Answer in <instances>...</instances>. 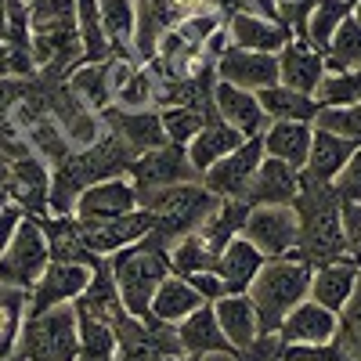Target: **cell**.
<instances>
[{
  "label": "cell",
  "mask_w": 361,
  "mask_h": 361,
  "mask_svg": "<svg viewBox=\"0 0 361 361\" xmlns=\"http://www.w3.org/2000/svg\"><path fill=\"white\" fill-rule=\"evenodd\" d=\"M361 279V267L350 260V257H340V260H329V264H318L314 275H311V289H307V300L322 304L325 311L340 314L343 304L350 300L354 286Z\"/></svg>",
  "instance_id": "23"
},
{
  "label": "cell",
  "mask_w": 361,
  "mask_h": 361,
  "mask_svg": "<svg viewBox=\"0 0 361 361\" xmlns=\"http://www.w3.org/2000/svg\"><path fill=\"white\" fill-rule=\"evenodd\" d=\"M29 51L44 80H66L83 66V40L76 25V0H37L29 4Z\"/></svg>",
  "instance_id": "1"
},
{
  "label": "cell",
  "mask_w": 361,
  "mask_h": 361,
  "mask_svg": "<svg viewBox=\"0 0 361 361\" xmlns=\"http://www.w3.org/2000/svg\"><path fill=\"white\" fill-rule=\"evenodd\" d=\"M188 286L202 296V304H217L221 296H228V286H224V279L217 275L214 267H209V271H199V275H188Z\"/></svg>",
  "instance_id": "51"
},
{
  "label": "cell",
  "mask_w": 361,
  "mask_h": 361,
  "mask_svg": "<svg viewBox=\"0 0 361 361\" xmlns=\"http://www.w3.org/2000/svg\"><path fill=\"white\" fill-rule=\"evenodd\" d=\"M214 73H217V83H231V87H243L257 94V90L279 83V58L228 44L224 54L214 62Z\"/></svg>",
  "instance_id": "17"
},
{
  "label": "cell",
  "mask_w": 361,
  "mask_h": 361,
  "mask_svg": "<svg viewBox=\"0 0 361 361\" xmlns=\"http://www.w3.org/2000/svg\"><path fill=\"white\" fill-rule=\"evenodd\" d=\"M322 58H325V73L361 69V25L354 22V15L333 33V40L322 51Z\"/></svg>",
  "instance_id": "40"
},
{
  "label": "cell",
  "mask_w": 361,
  "mask_h": 361,
  "mask_svg": "<svg viewBox=\"0 0 361 361\" xmlns=\"http://www.w3.org/2000/svg\"><path fill=\"white\" fill-rule=\"evenodd\" d=\"M214 109H217V116L224 119V123L235 127L243 137H260L271 127V119L264 116L257 94L253 90H243V87L217 83L214 87Z\"/></svg>",
  "instance_id": "22"
},
{
  "label": "cell",
  "mask_w": 361,
  "mask_h": 361,
  "mask_svg": "<svg viewBox=\"0 0 361 361\" xmlns=\"http://www.w3.org/2000/svg\"><path fill=\"white\" fill-rule=\"evenodd\" d=\"M318 109H350L361 105V69L347 73H325L318 90H314Z\"/></svg>",
  "instance_id": "41"
},
{
  "label": "cell",
  "mask_w": 361,
  "mask_h": 361,
  "mask_svg": "<svg viewBox=\"0 0 361 361\" xmlns=\"http://www.w3.org/2000/svg\"><path fill=\"white\" fill-rule=\"evenodd\" d=\"M137 4V29H134V58L152 62L159 40L185 18L188 11L177 0H134Z\"/></svg>",
  "instance_id": "20"
},
{
  "label": "cell",
  "mask_w": 361,
  "mask_h": 361,
  "mask_svg": "<svg viewBox=\"0 0 361 361\" xmlns=\"http://www.w3.org/2000/svg\"><path fill=\"white\" fill-rule=\"evenodd\" d=\"M18 141H22L37 159H44L51 170H54V166H62V163L73 156V145L66 141L62 130H58V123L51 119V112L37 116L33 123H25V127L18 130Z\"/></svg>",
  "instance_id": "34"
},
{
  "label": "cell",
  "mask_w": 361,
  "mask_h": 361,
  "mask_svg": "<svg viewBox=\"0 0 361 361\" xmlns=\"http://www.w3.org/2000/svg\"><path fill=\"white\" fill-rule=\"evenodd\" d=\"M347 18H350V8L343 4V0H318V8L311 11L307 29H304V44H311L322 54L329 47V40H333V33Z\"/></svg>",
  "instance_id": "43"
},
{
  "label": "cell",
  "mask_w": 361,
  "mask_h": 361,
  "mask_svg": "<svg viewBox=\"0 0 361 361\" xmlns=\"http://www.w3.org/2000/svg\"><path fill=\"white\" fill-rule=\"evenodd\" d=\"M177 4H180V8H185V11L192 15V11H199V8H202V0H177Z\"/></svg>",
  "instance_id": "53"
},
{
  "label": "cell",
  "mask_w": 361,
  "mask_h": 361,
  "mask_svg": "<svg viewBox=\"0 0 361 361\" xmlns=\"http://www.w3.org/2000/svg\"><path fill=\"white\" fill-rule=\"evenodd\" d=\"M296 221H300V246L296 257H304L311 267L347 257V238L340 224V195L333 185L300 177V195L293 202Z\"/></svg>",
  "instance_id": "2"
},
{
  "label": "cell",
  "mask_w": 361,
  "mask_h": 361,
  "mask_svg": "<svg viewBox=\"0 0 361 361\" xmlns=\"http://www.w3.org/2000/svg\"><path fill=\"white\" fill-rule=\"evenodd\" d=\"M29 314V293L0 286V361H11L18 354V336Z\"/></svg>",
  "instance_id": "39"
},
{
  "label": "cell",
  "mask_w": 361,
  "mask_h": 361,
  "mask_svg": "<svg viewBox=\"0 0 361 361\" xmlns=\"http://www.w3.org/2000/svg\"><path fill=\"white\" fill-rule=\"evenodd\" d=\"M340 354L347 361H361V279L350 293V300L343 304V311L336 314V340Z\"/></svg>",
  "instance_id": "44"
},
{
  "label": "cell",
  "mask_w": 361,
  "mask_h": 361,
  "mask_svg": "<svg viewBox=\"0 0 361 361\" xmlns=\"http://www.w3.org/2000/svg\"><path fill=\"white\" fill-rule=\"evenodd\" d=\"M246 214H250V206H246V202H238V199H221V206L206 217V224H202L195 235L202 238V246L217 257V253L231 243V238H238Z\"/></svg>",
  "instance_id": "38"
},
{
  "label": "cell",
  "mask_w": 361,
  "mask_h": 361,
  "mask_svg": "<svg viewBox=\"0 0 361 361\" xmlns=\"http://www.w3.org/2000/svg\"><path fill=\"white\" fill-rule=\"evenodd\" d=\"M275 58H279V83L289 87V90H300V94H311V98H314V90H318V83H322V76H325V58H322L311 44L296 40V37H293Z\"/></svg>",
  "instance_id": "24"
},
{
  "label": "cell",
  "mask_w": 361,
  "mask_h": 361,
  "mask_svg": "<svg viewBox=\"0 0 361 361\" xmlns=\"http://www.w3.org/2000/svg\"><path fill=\"white\" fill-rule=\"evenodd\" d=\"M260 267H264V257L246 243L243 235L231 238V243L217 253V260H214V271L224 279L228 293H246L250 282L257 279V271H260Z\"/></svg>",
  "instance_id": "32"
},
{
  "label": "cell",
  "mask_w": 361,
  "mask_h": 361,
  "mask_svg": "<svg viewBox=\"0 0 361 361\" xmlns=\"http://www.w3.org/2000/svg\"><path fill=\"white\" fill-rule=\"evenodd\" d=\"M347 257H350V260H354V264H357V267H361V243H357V246H354V250H350V253H347Z\"/></svg>",
  "instance_id": "54"
},
{
  "label": "cell",
  "mask_w": 361,
  "mask_h": 361,
  "mask_svg": "<svg viewBox=\"0 0 361 361\" xmlns=\"http://www.w3.org/2000/svg\"><path fill=\"white\" fill-rule=\"evenodd\" d=\"M333 192L340 195V202H361V145L354 148V156L347 159V166L336 173Z\"/></svg>",
  "instance_id": "50"
},
{
  "label": "cell",
  "mask_w": 361,
  "mask_h": 361,
  "mask_svg": "<svg viewBox=\"0 0 361 361\" xmlns=\"http://www.w3.org/2000/svg\"><path fill=\"white\" fill-rule=\"evenodd\" d=\"M311 275H314V267L296 253L279 257V260H264V267L257 271V279L246 289V296L257 307V318H260V333H279L282 318L300 300H307Z\"/></svg>",
  "instance_id": "4"
},
{
  "label": "cell",
  "mask_w": 361,
  "mask_h": 361,
  "mask_svg": "<svg viewBox=\"0 0 361 361\" xmlns=\"http://www.w3.org/2000/svg\"><path fill=\"white\" fill-rule=\"evenodd\" d=\"M137 206L148 209L156 217V228L148 231L152 238L170 250L177 238L185 235H195L206 217L221 206L217 195H209L202 188V180H185V185H170V188H156V192H141L137 195Z\"/></svg>",
  "instance_id": "5"
},
{
  "label": "cell",
  "mask_w": 361,
  "mask_h": 361,
  "mask_svg": "<svg viewBox=\"0 0 361 361\" xmlns=\"http://www.w3.org/2000/svg\"><path fill=\"white\" fill-rule=\"evenodd\" d=\"M0 206H15L25 217L51 214V166L33 152H0Z\"/></svg>",
  "instance_id": "7"
},
{
  "label": "cell",
  "mask_w": 361,
  "mask_h": 361,
  "mask_svg": "<svg viewBox=\"0 0 361 361\" xmlns=\"http://www.w3.org/2000/svg\"><path fill=\"white\" fill-rule=\"evenodd\" d=\"M214 314H217V325L221 333L228 336V343L235 350H246L257 336H260V318H257V307L246 293H228L214 304Z\"/></svg>",
  "instance_id": "29"
},
{
  "label": "cell",
  "mask_w": 361,
  "mask_h": 361,
  "mask_svg": "<svg viewBox=\"0 0 361 361\" xmlns=\"http://www.w3.org/2000/svg\"><path fill=\"white\" fill-rule=\"evenodd\" d=\"M311 137L314 127L311 123H271L260 141H264V156L267 159H279L293 170H304L307 152H311Z\"/></svg>",
  "instance_id": "30"
},
{
  "label": "cell",
  "mask_w": 361,
  "mask_h": 361,
  "mask_svg": "<svg viewBox=\"0 0 361 361\" xmlns=\"http://www.w3.org/2000/svg\"><path fill=\"white\" fill-rule=\"evenodd\" d=\"M156 228V217L148 209H130V214L116 217V221H105V224H80L83 231V246L90 257H116L119 250H130L137 246L141 238Z\"/></svg>",
  "instance_id": "15"
},
{
  "label": "cell",
  "mask_w": 361,
  "mask_h": 361,
  "mask_svg": "<svg viewBox=\"0 0 361 361\" xmlns=\"http://www.w3.org/2000/svg\"><path fill=\"white\" fill-rule=\"evenodd\" d=\"M47 264H51V246H47V235H44L40 221L22 217L4 257H0V286L29 293L37 286V279L47 271Z\"/></svg>",
  "instance_id": "8"
},
{
  "label": "cell",
  "mask_w": 361,
  "mask_h": 361,
  "mask_svg": "<svg viewBox=\"0 0 361 361\" xmlns=\"http://www.w3.org/2000/svg\"><path fill=\"white\" fill-rule=\"evenodd\" d=\"M112 282L119 293V304L130 318L148 322L152 318V296L159 289V282L170 275V250L159 243V238L145 235L137 246L119 250L116 257H105Z\"/></svg>",
  "instance_id": "3"
},
{
  "label": "cell",
  "mask_w": 361,
  "mask_h": 361,
  "mask_svg": "<svg viewBox=\"0 0 361 361\" xmlns=\"http://www.w3.org/2000/svg\"><path fill=\"white\" fill-rule=\"evenodd\" d=\"M343 4H347V8H350V11H354V8H357V4H361V0H343Z\"/></svg>",
  "instance_id": "56"
},
{
  "label": "cell",
  "mask_w": 361,
  "mask_h": 361,
  "mask_svg": "<svg viewBox=\"0 0 361 361\" xmlns=\"http://www.w3.org/2000/svg\"><path fill=\"white\" fill-rule=\"evenodd\" d=\"M102 33L109 40L112 58L134 62V29H137V4L134 0H98Z\"/></svg>",
  "instance_id": "31"
},
{
  "label": "cell",
  "mask_w": 361,
  "mask_h": 361,
  "mask_svg": "<svg viewBox=\"0 0 361 361\" xmlns=\"http://www.w3.org/2000/svg\"><path fill=\"white\" fill-rule=\"evenodd\" d=\"M279 340L286 347H322L336 340V314L325 311L314 300H300V304L282 318Z\"/></svg>",
  "instance_id": "19"
},
{
  "label": "cell",
  "mask_w": 361,
  "mask_h": 361,
  "mask_svg": "<svg viewBox=\"0 0 361 361\" xmlns=\"http://www.w3.org/2000/svg\"><path fill=\"white\" fill-rule=\"evenodd\" d=\"M350 15H354V22H357V25H361V4H357V8H354V11H350Z\"/></svg>",
  "instance_id": "55"
},
{
  "label": "cell",
  "mask_w": 361,
  "mask_h": 361,
  "mask_svg": "<svg viewBox=\"0 0 361 361\" xmlns=\"http://www.w3.org/2000/svg\"><path fill=\"white\" fill-rule=\"evenodd\" d=\"M185 361H202V357H195V354H185Z\"/></svg>",
  "instance_id": "57"
},
{
  "label": "cell",
  "mask_w": 361,
  "mask_h": 361,
  "mask_svg": "<svg viewBox=\"0 0 361 361\" xmlns=\"http://www.w3.org/2000/svg\"><path fill=\"white\" fill-rule=\"evenodd\" d=\"M246 243L264 257V260H279L296 253L300 246V221L293 206H250V214L243 221Z\"/></svg>",
  "instance_id": "9"
},
{
  "label": "cell",
  "mask_w": 361,
  "mask_h": 361,
  "mask_svg": "<svg viewBox=\"0 0 361 361\" xmlns=\"http://www.w3.org/2000/svg\"><path fill=\"white\" fill-rule=\"evenodd\" d=\"M44 235H47V246H51V260H73V264H98L102 257H90L83 246V231L76 224V217H37Z\"/></svg>",
  "instance_id": "36"
},
{
  "label": "cell",
  "mask_w": 361,
  "mask_h": 361,
  "mask_svg": "<svg viewBox=\"0 0 361 361\" xmlns=\"http://www.w3.org/2000/svg\"><path fill=\"white\" fill-rule=\"evenodd\" d=\"M173 333H177L180 350L195 354V357H206V354H231V350H235V347L228 343V336L221 333L217 314H214V304H202V307L192 311L185 322H177Z\"/></svg>",
  "instance_id": "26"
},
{
  "label": "cell",
  "mask_w": 361,
  "mask_h": 361,
  "mask_svg": "<svg viewBox=\"0 0 361 361\" xmlns=\"http://www.w3.org/2000/svg\"><path fill=\"white\" fill-rule=\"evenodd\" d=\"M76 325H80V361H119L116 329L105 318H98L87 307H76Z\"/></svg>",
  "instance_id": "37"
},
{
  "label": "cell",
  "mask_w": 361,
  "mask_h": 361,
  "mask_svg": "<svg viewBox=\"0 0 361 361\" xmlns=\"http://www.w3.org/2000/svg\"><path fill=\"white\" fill-rule=\"evenodd\" d=\"M354 141L333 134V130H318L314 127V137H311V152H307V163L300 170V177L307 180H318V185H333L336 173L347 166V159L354 156Z\"/></svg>",
  "instance_id": "27"
},
{
  "label": "cell",
  "mask_w": 361,
  "mask_h": 361,
  "mask_svg": "<svg viewBox=\"0 0 361 361\" xmlns=\"http://www.w3.org/2000/svg\"><path fill=\"white\" fill-rule=\"evenodd\" d=\"M127 180L141 195V192H156V188H170V185H185V180H199V173L188 159V148L166 141L163 148L134 156L127 166Z\"/></svg>",
  "instance_id": "11"
},
{
  "label": "cell",
  "mask_w": 361,
  "mask_h": 361,
  "mask_svg": "<svg viewBox=\"0 0 361 361\" xmlns=\"http://www.w3.org/2000/svg\"><path fill=\"white\" fill-rule=\"evenodd\" d=\"M156 90H159V73L152 66H137L127 83L116 90V109H127V112H141V109H156ZM159 112V109H156Z\"/></svg>",
  "instance_id": "42"
},
{
  "label": "cell",
  "mask_w": 361,
  "mask_h": 361,
  "mask_svg": "<svg viewBox=\"0 0 361 361\" xmlns=\"http://www.w3.org/2000/svg\"><path fill=\"white\" fill-rule=\"evenodd\" d=\"M260 163H264V141L260 137H246L243 145L235 148V152H228L224 159H217L199 180H202V188L209 195H217V199H238V202H243Z\"/></svg>",
  "instance_id": "12"
},
{
  "label": "cell",
  "mask_w": 361,
  "mask_h": 361,
  "mask_svg": "<svg viewBox=\"0 0 361 361\" xmlns=\"http://www.w3.org/2000/svg\"><path fill=\"white\" fill-rule=\"evenodd\" d=\"M214 112H217V109L202 112V109H192V105H170V109H159L166 141H170V145H188V141L202 130V123H206V119L214 116Z\"/></svg>",
  "instance_id": "45"
},
{
  "label": "cell",
  "mask_w": 361,
  "mask_h": 361,
  "mask_svg": "<svg viewBox=\"0 0 361 361\" xmlns=\"http://www.w3.org/2000/svg\"><path fill=\"white\" fill-rule=\"evenodd\" d=\"M98 264H73V260H51L47 271L37 279V286L29 289V314L58 307V304H73V300L90 286Z\"/></svg>",
  "instance_id": "14"
},
{
  "label": "cell",
  "mask_w": 361,
  "mask_h": 361,
  "mask_svg": "<svg viewBox=\"0 0 361 361\" xmlns=\"http://www.w3.org/2000/svg\"><path fill=\"white\" fill-rule=\"evenodd\" d=\"M134 69H137V66L127 62V58L83 62V66H76V69L66 76V83H69V90H73L80 102H87L94 112H105V109L116 102V90L127 83V76H130Z\"/></svg>",
  "instance_id": "13"
},
{
  "label": "cell",
  "mask_w": 361,
  "mask_h": 361,
  "mask_svg": "<svg viewBox=\"0 0 361 361\" xmlns=\"http://www.w3.org/2000/svg\"><path fill=\"white\" fill-rule=\"evenodd\" d=\"M137 209V192L127 177H109V180H98L80 192L76 206H73V217L76 224H105V221H116Z\"/></svg>",
  "instance_id": "16"
},
{
  "label": "cell",
  "mask_w": 361,
  "mask_h": 361,
  "mask_svg": "<svg viewBox=\"0 0 361 361\" xmlns=\"http://www.w3.org/2000/svg\"><path fill=\"white\" fill-rule=\"evenodd\" d=\"M228 29V40L231 47H243V51H260V54H279L293 33L279 22V18H264V15H250V11H238L224 22Z\"/></svg>",
  "instance_id": "21"
},
{
  "label": "cell",
  "mask_w": 361,
  "mask_h": 361,
  "mask_svg": "<svg viewBox=\"0 0 361 361\" xmlns=\"http://www.w3.org/2000/svg\"><path fill=\"white\" fill-rule=\"evenodd\" d=\"M0 80H37L33 51L15 40H0Z\"/></svg>",
  "instance_id": "48"
},
{
  "label": "cell",
  "mask_w": 361,
  "mask_h": 361,
  "mask_svg": "<svg viewBox=\"0 0 361 361\" xmlns=\"http://www.w3.org/2000/svg\"><path fill=\"white\" fill-rule=\"evenodd\" d=\"M202 307V296L188 286V279H180V275H166L152 296V318L163 322V325H177V322H185L192 311Z\"/></svg>",
  "instance_id": "35"
},
{
  "label": "cell",
  "mask_w": 361,
  "mask_h": 361,
  "mask_svg": "<svg viewBox=\"0 0 361 361\" xmlns=\"http://www.w3.org/2000/svg\"><path fill=\"white\" fill-rule=\"evenodd\" d=\"M243 141H246V137L238 134L235 127H228L224 119L214 112V116H209L206 123H202V130H199V134H195L185 148H188V159H192L195 173L202 177V173H206L209 166H214L217 159H224L228 152H235V148L243 145Z\"/></svg>",
  "instance_id": "28"
},
{
  "label": "cell",
  "mask_w": 361,
  "mask_h": 361,
  "mask_svg": "<svg viewBox=\"0 0 361 361\" xmlns=\"http://www.w3.org/2000/svg\"><path fill=\"white\" fill-rule=\"evenodd\" d=\"M296 195H300V170L264 156L243 202L246 206H293Z\"/></svg>",
  "instance_id": "25"
},
{
  "label": "cell",
  "mask_w": 361,
  "mask_h": 361,
  "mask_svg": "<svg viewBox=\"0 0 361 361\" xmlns=\"http://www.w3.org/2000/svg\"><path fill=\"white\" fill-rule=\"evenodd\" d=\"M257 102L271 123H314L318 116V102L311 94H300V90H289L282 83L257 90Z\"/></svg>",
  "instance_id": "33"
},
{
  "label": "cell",
  "mask_w": 361,
  "mask_h": 361,
  "mask_svg": "<svg viewBox=\"0 0 361 361\" xmlns=\"http://www.w3.org/2000/svg\"><path fill=\"white\" fill-rule=\"evenodd\" d=\"M314 8H318V0H275V18L296 40H304V29H307V18Z\"/></svg>",
  "instance_id": "49"
},
{
  "label": "cell",
  "mask_w": 361,
  "mask_h": 361,
  "mask_svg": "<svg viewBox=\"0 0 361 361\" xmlns=\"http://www.w3.org/2000/svg\"><path fill=\"white\" fill-rule=\"evenodd\" d=\"M318 130H333L354 145H361V105H350V109H318L314 123Z\"/></svg>",
  "instance_id": "47"
},
{
  "label": "cell",
  "mask_w": 361,
  "mask_h": 361,
  "mask_svg": "<svg viewBox=\"0 0 361 361\" xmlns=\"http://www.w3.org/2000/svg\"><path fill=\"white\" fill-rule=\"evenodd\" d=\"M102 123L109 134H116L123 141L134 156L141 152H152V148H163L166 145V134H163V119L156 109H141V112H127V109H116L109 105L102 112Z\"/></svg>",
  "instance_id": "18"
},
{
  "label": "cell",
  "mask_w": 361,
  "mask_h": 361,
  "mask_svg": "<svg viewBox=\"0 0 361 361\" xmlns=\"http://www.w3.org/2000/svg\"><path fill=\"white\" fill-rule=\"evenodd\" d=\"M22 217H25L22 209H15V206H0V257H4V250H8V243H11V235H15V228H18Z\"/></svg>",
  "instance_id": "52"
},
{
  "label": "cell",
  "mask_w": 361,
  "mask_h": 361,
  "mask_svg": "<svg viewBox=\"0 0 361 361\" xmlns=\"http://www.w3.org/2000/svg\"><path fill=\"white\" fill-rule=\"evenodd\" d=\"M214 260L217 257L202 246L199 235H185V238H177V243L170 246V275H180V279L199 275V271L214 267Z\"/></svg>",
  "instance_id": "46"
},
{
  "label": "cell",
  "mask_w": 361,
  "mask_h": 361,
  "mask_svg": "<svg viewBox=\"0 0 361 361\" xmlns=\"http://www.w3.org/2000/svg\"><path fill=\"white\" fill-rule=\"evenodd\" d=\"M22 361H80V325L76 307L58 304L37 314H25L18 336Z\"/></svg>",
  "instance_id": "6"
},
{
  "label": "cell",
  "mask_w": 361,
  "mask_h": 361,
  "mask_svg": "<svg viewBox=\"0 0 361 361\" xmlns=\"http://www.w3.org/2000/svg\"><path fill=\"white\" fill-rule=\"evenodd\" d=\"M44 105L51 112V119L58 123V130L66 134V141L73 145V152L80 148H90L102 134H105V123H102V112H94L87 102H80L66 80H44Z\"/></svg>",
  "instance_id": "10"
}]
</instances>
